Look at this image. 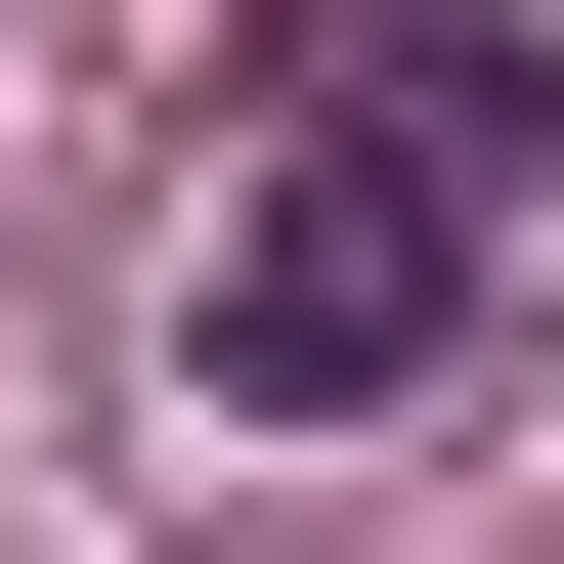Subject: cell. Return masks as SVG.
Instances as JSON below:
<instances>
[{
	"mask_svg": "<svg viewBox=\"0 0 564 564\" xmlns=\"http://www.w3.org/2000/svg\"><path fill=\"white\" fill-rule=\"evenodd\" d=\"M478 261H521L478 174H391V131H261V174L174 217V391H217V434H391L434 348H478Z\"/></svg>",
	"mask_w": 564,
	"mask_h": 564,
	"instance_id": "1",
	"label": "cell"
},
{
	"mask_svg": "<svg viewBox=\"0 0 564 564\" xmlns=\"http://www.w3.org/2000/svg\"><path fill=\"white\" fill-rule=\"evenodd\" d=\"M304 131H391V174H564V44H521V0H304Z\"/></svg>",
	"mask_w": 564,
	"mask_h": 564,
	"instance_id": "2",
	"label": "cell"
}]
</instances>
